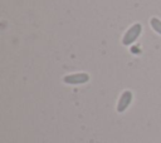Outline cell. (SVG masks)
Returning <instances> with one entry per match:
<instances>
[{"label":"cell","instance_id":"cell-3","mask_svg":"<svg viewBox=\"0 0 161 143\" xmlns=\"http://www.w3.org/2000/svg\"><path fill=\"white\" fill-rule=\"evenodd\" d=\"M131 102H132V93H131L130 90H125V92L121 94L119 99H118V103H117V112H118V113L125 112V110L128 108V105L131 104Z\"/></svg>","mask_w":161,"mask_h":143},{"label":"cell","instance_id":"cell-4","mask_svg":"<svg viewBox=\"0 0 161 143\" xmlns=\"http://www.w3.org/2000/svg\"><path fill=\"white\" fill-rule=\"evenodd\" d=\"M150 25H151V28H152L157 34L161 35V20H160V19H157V18H151Z\"/></svg>","mask_w":161,"mask_h":143},{"label":"cell","instance_id":"cell-2","mask_svg":"<svg viewBox=\"0 0 161 143\" xmlns=\"http://www.w3.org/2000/svg\"><path fill=\"white\" fill-rule=\"evenodd\" d=\"M89 80V75L87 73H74V74H69L65 75L63 78V82L65 84H72V85H77V84H84Z\"/></svg>","mask_w":161,"mask_h":143},{"label":"cell","instance_id":"cell-1","mask_svg":"<svg viewBox=\"0 0 161 143\" xmlns=\"http://www.w3.org/2000/svg\"><path fill=\"white\" fill-rule=\"evenodd\" d=\"M141 31H142V25L141 24H133L126 33H125V35H123V38H122V44L125 45V46H128V45H131V44H133L137 39H138V36L141 35Z\"/></svg>","mask_w":161,"mask_h":143}]
</instances>
